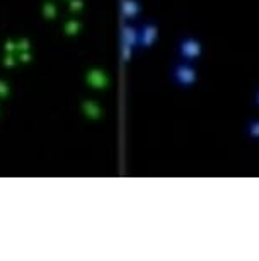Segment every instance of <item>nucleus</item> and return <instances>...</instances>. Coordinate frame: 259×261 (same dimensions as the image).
<instances>
[{"instance_id":"f257e3e1","label":"nucleus","mask_w":259,"mask_h":261,"mask_svg":"<svg viewBox=\"0 0 259 261\" xmlns=\"http://www.w3.org/2000/svg\"><path fill=\"white\" fill-rule=\"evenodd\" d=\"M172 77L176 84H179V86H183V87H189L196 81V70H194V67L189 62H183L174 67Z\"/></svg>"},{"instance_id":"f03ea898","label":"nucleus","mask_w":259,"mask_h":261,"mask_svg":"<svg viewBox=\"0 0 259 261\" xmlns=\"http://www.w3.org/2000/svg\"><path fill=\"white\" fill-rule=\"evenodd\" d=\"M202 53H203V46H202V43H199L198 39L186 38V39H183V41H181L179 55H181V58H184L186 62L196 60V58L202 57Z\"/></svg>"},{"instance_id":"7ed1b4c3","label":"nucleus","mask_w":259,"mask_h":261,"mask_svg":"<svg viewBox=\"0 0 259 261\" xmlns=\"http://www.w3.org/2000/svg\"><path fill=\"white\" fill-rule=\"evenodd\" d=\"M247 135L252 139H259V120H252L247 125Z\"/></svg>"},{"instance_id":"20e7f679","label":"nucleus","mask_w":259,"mask_h":261,"mask_svg":"<svg viewBox=\"0 0 259 261\" xmlns=\"http://www.w3.org/2000/svg\"><path fill=\"white\" fill-rule=\"evenodd\" d=\"M254 105L259 108V89L256 91V94H254Z\"/></svg>"}]
</instances>
